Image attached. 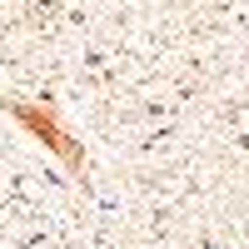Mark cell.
Listing matches in <instances>:
<instances>
[{"mask_svg":"<svg viewBox=\"0 0 249 249\" xmlns=\"http://www.w3.org/2000/svg\"><path fill=\"white\" fill-rule=\"evenodd\" d=\"M5 110H10V120L20 124V130H25L30 140H40V144H45V150H50V155L70 170V175L85 170V150H80V140H75V135H65V124L55 120V110H50V105L15 100V105H5Z\"/></svg>","mask_w":249,"mask_h":249,"instance_id":"1","label":"cell"}]
</instances>
